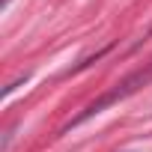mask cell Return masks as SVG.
I'll use <instances>...</instances> for the list:
<instances>
[{"label": "cell", "instance_id": "6da1fadb", "mask_svg": "<svg viewBox=\"0 0 152 152\" xmlns=\"http://www.w3.org/2000/svg\"><path fill=\"white\" fill-rule=\"evenodd\" d=\"M146 81H152V69H146V72H134L131 78H125L122 84H116V90H110V93H104V96H102L99 102H93V104H90V107H87V110H84V113H81L78 119H75L72 125H81L84 119H90V116H96V113H102V110H104L107 104H113V102H119V99H125V96H131V93H134L137 87H143Z\"/></svg>", "mask_w": 152, "mask_h": 152}]
</instances>
